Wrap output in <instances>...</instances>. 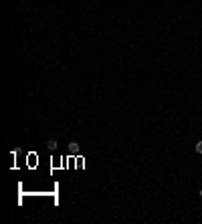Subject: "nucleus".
<instances>
[{
    "mask_svg": "<svg viewBox=\"0 0 202 224\" xmlns=\"http://www.w3.org/2000/svg\"><path fill=\"white\" fill-rule=\"evenodd\" d=\"M57 145H59V143H57V139H49V143H47V148H49L51 152H55V150H57Z\"/></svg>",
    "mask_w": 202,
    "mask_h": 224,
    "instance_id": "nucleus-1",
    "label": "nucleus"
},
{
    "mask_svg": "<svg viewBox=\"0 0 202 224\" xmlns=\"http://www.w3.org/2000/svg\"><path fill=\"white\" fill-rule=\"evenodd\" d=\"M196 152H198V154H202V141H198V143H196Z\"/></svg>",
    "mask_w": 202,
    "mask_h": 224,
    "instance_id": "nucleus-2",
    "label": "nucleus"
},
{
    "mask_svg": "<svg viewBox=\"0 0 202 224\" xmlns=\"http://www.w3.org/2000/svg\"><path fill=\"white\" fill-rule=\"evenodd\" d=\"M200 198H202V190H200Z\"/></svg>",
    "mask_w": 202,
    "mask_h": 224,
    "instance_id": "nucleus-3",
    "label": "nucleus"
}]
</instances>
